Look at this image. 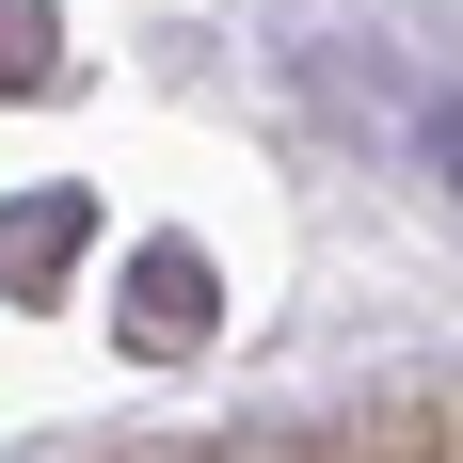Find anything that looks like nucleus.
Wrapping results in <instances>:
<instances>
[{
  "label": "nucleus",
  "mask_w": 463,
  "mask_h": 463,
  "mask_svg": "<svg viewBox=\"0 0 463 463\" xmlns=\"http://www.w3.org/2000/svg\"><path fill=\"white\" fill-rule=\"evenodd\" d=\"M128 335H144V352H192V335H208V256L160 240V256L128 272Z\"/></svg>",
  "instance_id": "f257e3e1"
},
{
  "label": "nucleus",
  "mask_w": 463,
  "mask_h": 463,
  "mask_svg": "<svg viewBox=\"0 0 463 463\" xmlns=\"http://www.w3.org/2000/svg\"><path fill=\"white\" fill-rule=\"evenodd\" d=\"M80 224H96L80 192H33V208L0 224V288H48V272H64V256H80Z\"/></svg>",
  "instance_id": "f03ea898"
},
{
  "label": "nucleus",
  "mask_w": 463,
  "mask_h": 463,
  "mask_svg": "<svg viewBox=\"0 0 463 463\" xmlns=\"http://www.w3.org/2000/svg\"><path fill=\"white\" fill-rule=\"evenodd\" d=\"M0 80H48V0H0Z\"/></svg>",
  "instance_id": "7ed1b4c3"
}]
</instances>
